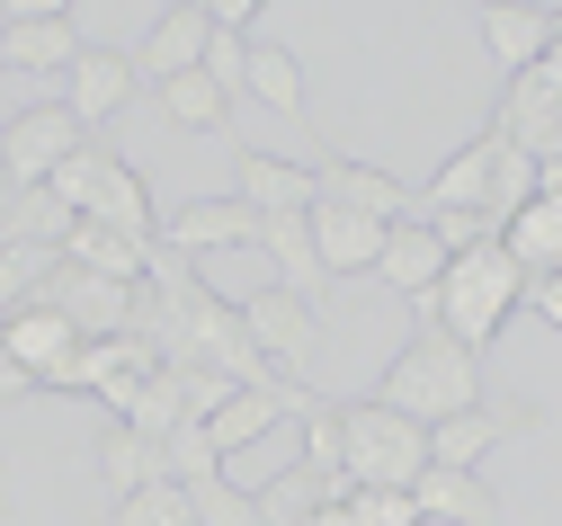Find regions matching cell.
Listing matches in <instances>:
<instances>
[{
  "label": "cell",
  "instance_id": "obj_1",
  "mask_svg": "<svg viewBox=\"0 0 562 526\" xmlns=\"http://www.w3.org/2000/svg\"><path fill=\"white\" fill-rule=\"evenodd\" d=\"M375 402L402 411V419H419V428H438V419H456V411H482V357L456 348L438 322H419V331L402 339V357L384 366Z\"/></svg>",
  "mask_w": 562,
  "mask_h": 526
},
{
  "label": "cell",
  "instance_id": "obj_2",
  "mask_svg": "<svg viewBox=\"0 0 562 526\" xmlns=\"http://www.w3.org/2000/svg\"><path fill=\"white\" fill-rule=\"evenodd\" d=\"M527 304V268L501 250V242H473V250H456L447 259V277H438V304L429 313H419V322H438L456 348H491V339H501L509 331V313Z\"/></svg>",
  "mask_w": 562,
  "mask_h": 526
},
{
  "label": "cell",
  "instance_id": "obj_9",
  "mask_svg": "<svg viewBox=\"0 0 562 526\" xmlns=\"http://www.w3.org/2000/svg\"><path fill=\"white\" fill-rule=\"evenodd\" d=\"M134 90H144V71H134V54H125V45H81V63L63 71V108H72V125H81V134H99Z\"/></svg>",
  "mask_w": 562,
  "mask_h": 526
},
{
  "label": "cell",
  "instance_id": "obj_36",
  "mask_svg": "<svg viewBox=\"0 0 562 526\" xmlns=\"http://www.w3.org/2000/svg\"><path fill=\"white\" fill-rule=\"evenodd\" d=\"M19 393H36V384H27V366H19L10 348H0V402H19Z\"/></svg>",
  "mask_w": 562,
  "mask_h": 526
},
{
  "label": "cell",
  "instance_id": "obj_30",
  "mask_svg": "<svg viewBox=\"0 0 562 526\" xmlns=\"http://www.w3.org/2000/svg\"><path fill=\"white\" fill-rule=\"evenodd\" d=\"M108 526H196V508H188V491L179 482H144L134 500H116V517Z\"/></svg>",
  "mask_w": 562,
  "mask_h": 526
},
{
  "label": "cell",
  "instance_id": "obj_29",
  "mask_svg": "<svg viewBox=\"0 0 562 526\" xmlns=\"http://www.w3.org/2000/svg\"><path fill=\"white\" fill-rule=\"evenodd\" d=\"M304 465L313 473H339L348 465V402H313L304 411Z\"/></svg>",
  "mask_w": 562,
  "mask_h": 526
},
{
  "label": "cell",
  "instance_id": "obj_16",
  "mask_svg": "<svg viewBox=\"0 0 562 526\" xmlns=\"http://www.w3.org/2000/svg\"><path fill=\"white\" fill-rule=\"evenodd\" d=\"M411 508L419 526H501V491H491L482 473H456V465H429L411 482Z\"/></svg>",
  "mask_w": 562,
  "mask_h": 526
},
{
  "label": "cell",
  "instance_id": "obj_40",
  "mask_svg": "<svg viewBox=\"0 0 562 526\" xmlns=\"http://www.w3.org/2000/svg\"><path fill=\"white\" fill-rule=\"evenodd\" d=\"M0 71H10V63H0Z\"/></svg>",
  "mask_w": 562,
  "mask_h": 526
},
{
  "label": "cell",
  "instance_id": "obj_14",
  "mask_svg": "<svg viewBox=\"0 0 562 526\" xmlns=\"http://www.w3.org/2000/svg\"><path fill=\"white\" fill-rule=\"evenodd\" d=\"M259 250H268V286H286V294H304V304L322 313V294H330V268H322V250H313V214H259Z\"/></svg>",
  "mask_w": 562,
  "mask_h": 526
},
{
  "label": "cell",
  "instance_id": "obj_23",
  "mask_svg": "<svg viewBox=\"0 0 562 526\" xmlns=\"http://www.w3.org/2000/svg\"><path fill=\"white\" fill-rule=\"evenodd\" d=\"M153 108H161V125H170V134H224V116H233V99L205 81V63H196V71H179V81H161V90H153Z\"/></svg>",
  "mask_w": 562,
  "mask_h": 526
},
{
  "label": "cell",
  "instance_id": "obj_3",
  "mask_svg": "<svg viewBox=\"0 0 562 526\" xmlns=\"http://www.w3.org/2000/svg\"><path fill=\"white\" fill-rule=\"evenodd\" d=\"M348 491H411L429 473V428L384 411V402H348Z\"/></svg>",
  "mask_w": 562,
  "mask_h": 526
},
{
  "label": "cell",
  "instance_id": "obj_25",
  "mask_svg": "<svg viewBox=\"0 0 562 526\" xmlns=\"http://www.w3.org/2000/svg\"><path fill=\"white\" fill-rule=\"evenodd\" d=\"M99 473H108L116 500H134L144 482H170V473H161V437H144V428H125V419H116V428L99 437Z\"/></svg>",
  "mask_w": 562,
  "mask_h": 526
},
{
  "label": "cell",
  "instance_id": "obj_26",
  "mask_svg": "<svg viewBox=\"0 0 562 526\" xmlns=\"http://www.w3.org/2000/svg\"><path fill=\"white\" fill-rule=\"evenodd\" d=\"M63 259L72 268H90V277H116V286H144V242H125V233H108V223H72V242H63Z\"/></svg>",
  "mask_w": 562,
  "mask_h": 526
},
{
  "label": "cell",
  "instance_id": "obj_7",
  "mask_svg": "<svg viewBox=\"0 0 562 526\" xmlns=\"http://www.w3.org/2000/svg\"><path fill=\"white\" fill-rule=\"evenodd\" d=\"M45 304L72 322L81 339H125V331H134V304H144V286H116V277H90V268L63 259L54 286H45Z\"/></svg>",
  "mask_w": 562,
  "mask_h": 526
},
{
  "label": "cell",
  "instance_id": "obj_34",
  "mask_svg": "<svg viewBox=\"0 0 562 526\" xmlns=\"http://www.w3.org/2000/svg\"><path fill=\"white\" fill-rule=\"evenodd\" d=\"M259 27V0H215V36H250Z\"/></svg>",
  "mask_w": 562,
  "mask_h": 526
},
{
  "label": "cell",
  "instance_id": "obj_6",
  "mask_svg": "<svg viewBox=\"0 0 562 526\" xmlns=\"http://www.w3.org/2000/svg\"><path fill=\"white\" fill-rule=\"evenodd\" d=\"M501 153H509V134L482 125L456 161H438L429 188H419V223H438V214H482V205H491V170H501ZM482 223H491V214H482ZM491 233H501V223H491Z\"/></svg>",
  "mask_w": 562,
  "mask_h": 526
},
{
  "label": "cell",
  "instance_id": "obj_37",
  "mask_svg": "<svg viewBox=\"0 0 562 526\" xmlns=\"http://www.w3.org/2000/svg\"><path fill=\"white\" fill-rule=\"evenodd\" d=\"M10 205H19V179H10V161H0V223H10Z\"/></svg>",
  "mask_w": 562,
  "mask_h": 526
},
{
  "label": "cell",
  "instance_id": "obj_12",
  "mask_svg": "<svg viewBox=\"0 0 562 526\" xmlns=\"http://www.w3.org/2000/svg\"><path fill=\"white\" fill-rule=\"evenodd\" d=\"M313 402H322L313 384H250V393H233V402H224L215 419H205V437H215L224 456H241V446H259V437H268L277 419H304Z\"/></svg>",
  "mask_w": 562,
  "mask_h": 526
},
{
  "label": "cell",
  "instance_id": "obj_19",
  "mask_svg": "<svg viewBox=\"0 0 562 526\" xmlns=\"http://www.w3.org/2000/svg\"><path fill=\"white\" fill-rule=\"evenodd\" d=\"M339 500H348V473H313V465L295 456L286 473L259 482V526H313V517L339 508Z\"/></svg>",
  "mask_w": 562,
  "mask_h": 526
},
{
  "label": "cell",
  "instance_id": "obj_38",
  "mask_svg": "<svg viewBox=\"0 0 562 526\" xmlns=\"http://www.w3.org/2000/svg\"><path fill=\"white\" fill-rule=\"evenodd\" d=\"M0 491H10V456H0Z\"/></svg>",
  "mask_w": 562,
  "mask_h": 526
},
{
  "label": "cell",
  "instance_id": "obj_4",
  "mask_svg": "<svg viewBox=\"0 0 562 526\" xmlns=\"http://www.w3.org/2000/svg\"><path fill=\"white\" fill-rule=\"evenodd\" d=\"M241 322H250V348L286 374V384H304V366L322 357V313L304 304V294H286V286H259L250 304H241Z\"/></svg>",
  "mask_w": 562,
  "mask_h": 526
},
{
  "label": "cell",
  "instance_id": "obj_13",
  "mask_svg": "<svg viewBox=\"0 0 562 526\" xmlns=\"http://www.w3.org/2000/svg\"><path fill=\"white\" fill-rule=\"evenodd\" d=\"M205 45H215V10H196V0H179V10H161L153 19V36L134 45V71L161 90V81H179V71H196L205 63Z\"/></svg>",
  "mask_w": 562,
  "mask_h": 526
},
{
  "label": "cell",
  "instance_id": "obj_39",
  "mask_svg": "<svg viewBox=\"0 0 562 526\" xmlns=\"http://www.w3.org/2000/svg\"><path fill=\"white\" fill-rule=\"evenodd\" d=\"M10 19H19V10H0V36H10Z\"/></svg>",
  "mask_w": 562,
  "mask_h": 526
},
{
  "label": "cell",
  "instance_id": "obj_17",
  "mask_svg": "<svg viewBox=\"0 0 562 526\" xmlns=\"http://www.w3.org/2000/svg\"><path fill=\"white\" fill-rule=\"evenodd\" d=\"M233 197L250 205V214H313V170L304 161H286V153H241L233 161Z\"/></svg>",
  "mask_w": 562,
  "mask_h": 526
},
{
  "label": "cell",
  "instance_id": "obj_33",
  "mask_svg": "<svg viewBox=\"0 0 562 526\" xmlns=\"http://www.w3.org/2000/svg\"><path fill=\"white\" fill-rule=\"evenodd\" d=\"M205 81H215L224 99H241L250 90V36H215L205 45Z\"/></svg>",
  "mask_w": 562,
  "mask_h": 526
},
{
  "label": "cell",
  "instance_id": "obj_20",
  "mask_svg": "<svg viewBox=\"0 0 562 526\" xmlns=\"http://www.w3.org/2000/svg\"><path fill=\"white\" fill-rule=\"evenodd\" d=\"M384 233H393V223H367V214H348V205H313V250H322L330 277H375Z\"/></svg>",
  "mask_w": 562,
  "mask_h": 526
},
{
  "label": "cell",
  "instance_id": "obj_11",
  "mask_svg": "<svg viewBox=\"0 0 562 526\" xmlns=\"http://www.w3.org/2000/svg\"><path fill=\"white\" fill-rule=\"evenodd\" d=\"M536 419H544L536 402H482V411H456V419H438V428H429V465L473 473L501 437H518V428H536Z\"/></svg>",
  "mask_w": 562,
  "mask_h": 526
},
{
  "label": "cell",
  "instance_id": "obj_21",
  "mask_svg": "<svg viewBox=\"0 0 562 526\" xmlns=\"http://www.w3.org/2000/svg\"><path fill=\"white\" fill-rule=\"evenodd\" d=\"M553 36H562V19H553V10H482V54L501 63L509 81H518V71H536V63L553 54Z\"/></svg>",
  "mask_w": 562,
  "mask_h": 526
},
{
  "label": "cell",
  "instance_id": "obj_31",
  "mask_svg": "<svg viewBox=\"0 0 562 526\" xmlns=\"http://www.w3.org/2000/svg\"><path fill=\"white\" fill-rule=\"evenodd\" d=\"M188 508H196V526H259V491H241V482H196Z\"/></svg>",
  "mask_w": 562,
  "mask_h": 526
},
{
  "label": "cell",
  "instance_id": "obj_18",
  "mask_svg": "<svg viewBox=\"0 0 562 526\" xmlns=\"http://www.w3.org/2000/svg\"><path fill=\"white\" fill-rule=\"evenodd\" d=\"M161 242L170 250H241V242H259V214L241 205V197H196V205H179L170 223H161Z\"/></svg>",
  "mask_w": 562,
  "mask_h": 526
},
{
  "label": "cell",
  "instance_id": "obj_35",
  "mask_svg": "<svg viewBox=\"0 0 562 526\" xmlns=\"http://www.w3.org/2000/svg\"><path fill=\"white\" fill-rule=\"evenodd\" d=\"M527 304H536V313L562 331V277H536V286H527Z\"/></svg>",
  "mask_w": 562,
  "mask_h": 526
},
{
  "label": "cell",
  "instance_id": "obj_22",
  "mask_svg": "<svg viewBox=\"0 0 562 526\" xmlns=\"http://www.w3.org/2000/svg\"><path fill=\"white\" fill-rule=\"evenodd\" d=\"M501 250L527 268V286H536V277H562V205H553V197H527V205L501 223Z\"/></svg>",
  "mask_w": 562,
  "mask_h": 526
},
{
  "label": "cell",
  "instance_id": "obj_10",
  "mask_svg": "<svg viewBox=\"0 0 562 526\" xmlns=\"http://www.w3.org/2000/svg\"><path fill=\"white\" fill-rule=\"evenodd\" d=\"M447 259H456V250L438 242V223H419V214H411V223H393V233H384L375 286H393L411 313H429V304H438V277H447Z\"/></svg>",
  "mask_w": 562,
  "mask_h": 526
},
{
  "label": "cell",
  "instance_id": "obj_27",
  "mask_svg": "<svg viewBox=\"0 0 562 526\" xmlns=\"http://www.w3.org/2000/svg\"><path fill=\"white\" fill-rule=\"evenodd\" d=\"M250 99L277 108L286 125H304V63L286 45H250Z\"/></svg>",
  "mask_w": 562,
  "mask_h": 526
},
{
  "label": "cell",
  "instance_id": "obj_24",
  "mask_svg": "<svg viewBox=\"0 0 562 526\" xmlns=\"http://www.w3.org/2000/svg\"><path fill=\"white\" fill-rule=\"evenodd\" d=\"M72 205H63L54 188H19V205H10V223H0V250H63L72 242Z\"/></svg>",
  "mask_w": 562,
  "mask_h": 526
},
{
  "label": "cell",
  "instance_id": "obj_15",
  "mask_svg": "<svg viewBox=\"0 0 562 526\" xmlns=\"http://www.w3.org/2000/svg\"><path fill=\"white\" fill-rule=\"evenodd\" d=\"M81 45H90V36H81L72 10H19L10 36H0V63H10V71H72Z\"/></svg>",
  "mask_w": 562,
  "mask_h": 526
},
{
  "label": "cell",
  "instance_id": "obj_8",
  "mask_svg": "<svg viewBox=\"0 0 562 526\" xmlns=\"http://www.w3.org/2000/svg\"><path fill=\"white\" fill-rule=\"evenodd\" d=\"M313 205H348V214H367V223H411L419 214V188H402L393 170H375V161H348V153H330V161H313Z\"/></svg>",
  "mask_w": 562,
  "mask_h": 526
},
{
  "label": "cell",
  "instance_id": "obj_28",
  "mask_svg": "<svg viewBox=\"0 0 562 526\" xmlns=\"http://www.w3.org/2000/svg\"><path fill=\"white\" fill-rule=\"evenodd\" d=\"M161 473H170L179 491H196V482H224V446L205 437V419L170 428V446H161Z\"/></svg>",
  "mask_w": 562,
  "mask_h": 526
},
{
  "label": "cell",
  "instance_id": "obj_32",
  "mask_svg": "<svg viewBox=\"0 0 562 526\" xmlns=\"http://www.w3.org/2000/svg\"><path fill=\"white\" fill-rule=\"evenodd\" d=\"M339 517H348V526H419L411 491H348V500H339Z\"/></svg>",
  "mask_w": 562,
  "mask_h": 526
},
{
  "label": "cell",
  "instance_id": "obj_5",
  "mask_svg": "<svg viewBox=\"0 0 562 526\" xmlns=\"http://www.w3.org/2000/svg\"><path fill=\"white\" fill-rule=\"evenodd\" d=\"M81 125H72V108L63 99H45V108H19V116H0V161H10V179L19 188H45L63 161L81 153Z\"/></svg>",
  "mask_w": 562,
  "mask_h": 526
}]
</instances>
